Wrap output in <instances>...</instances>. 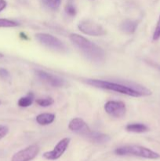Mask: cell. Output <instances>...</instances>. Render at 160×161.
I'll return each mask as SVG.
<instances>
[{"label": "cell", "mask_w": 160, "mask_h": 161, "mask_svg": "<svg viewBox=\"0 0 160 161\" xmlns=\"http://www.w3.org/2000/svg\"><path fill=\"white\" fill-rule=\"evenodd\" d=\"M105 112L115 118H121L125 116L126 107L122 102L119 101H108L104 105Z\"/></svg>", "instance_id": "cell-6"}, {"label": "cell", "mask_w": 160, "mask_h": 161, "mask_svg": "<svg viewBox=\"0 0 160 161\" xmlns=\"http://www.w3.org/2000/svg\"><path fill=\"white\" fill-rule=\"evenodd\" d=\"M69 143H70V138H63L62 140H61V141L56 144V146H55V148L53 150L49 151V152H45V153L43 154V157L49 160H57V159H59L60 157L64 153L66 149L68 147Z\"/></svg>", "instance_id": "cell-7"}, {"label": "cell", "mask_w": 160, "mask_h": 161, "mask_svg": "<svg viewBox=\"0 0 160 161\" xmlns=\"http://www.w3.org/2000/svg\"><path fill=\"white\" fill-rule=\"evenodd\" d=\"M19 24L14 20H9V19L0 18V28H13L18 26Z\"/></svg>", "instance_id": "cell-17"}, {"label": "cell", "mask_w": 160, "mask_h": 161, "mask_svg": "<svg viewBox=\"0 0 160 161\" xmlns=\"http://www.w3.org/2000/svg\"><path fill=\"white\" fill-rule=\"evenodd\" d=\"M125 130L132 133H144L149 130L148 127L144 124L134 123V124H129L125 127Z\"/></svg>", "instance_id": "cell-14"}, {"label": "cell", "mask_w": 160, "mask_h": 161, "mask_svg": "<svg viewBox=\"0 0 160 161\" xmlns=\"http://www.w3.org/2000/svg\"><path fill=\"white\" fill-rule=\"evenodd\" d=\"M47 5L52 9H57L61 3V0H45Z\"/></svg>", "instance_id": "cell-18"}, {"label": "cell", "mask_w": 160, "mask_h": 161, "mask_svg": "<svg viewBox=\"0 0 160 161\" xmlns=\"http://www.w3.org/2000/svg\"><path fill=\"white\" fill-rule=\"evenodd\" d=\"M36 103L42 107H48L53 105L54 103V100L50 97H42V98H39L36 101Z\"/></svg>", "instance_id": "cell-16"}, {"label": "cell", "mask_w": 160, "mask_h": 161, "mask_svg": "<svg viewBox=\"0 0 160 161\" xmlns=\"http://www.w3.org/2000/svg\"><path fill=\"white\" fill-rule=\"evenodd\" d=\"M39 152V146L36 145H31V146H28L25 149L16 153L13 156L11 161H31L38 155Z\"/></svg>", "instance_id": "cell-8"}, {"label": "cell", "mask_w": 160, "mask_h": 161, "mask_svg": "<svg viewBox=\"0 0 160 161\" xmlns=\"http://www.w3.org/2000/svg\"><path fill=\"white\" fill-rule=\"evenodd\" d=\"M86 83L88 85H90L94 87L120 93V94L131 96V97H142V96H148L152 94L151 91H149L147 88L139 86V85L130 86V85H125L122 84V83L100 80H86Z\"/></svg>", "instance_id": "cell-1"}, {"label": "cell", "mask_w": 160, "mask_h": 161, "mask_svg": "<svg viewBox=\"0 0 160 161\" xmlns=\"http://www.w3.org/2000/svg\"><path fill=\"white\" fill-rule=\"evenodd\" d=\"M78 28L84 34L93 36H101L106 34L104 28L97 22L91 20H83L79 22Z\"/></svg>", "instance_id": "cell-5"}, {"label": "cell", "mask_w": 160, "mask_h": 161, "mask_svg": "<svg viewBox=\"0 0 160 161\" xmlns=\"http://www.w3.org/2000/svg\"><path fill=\"white\" fill-rule=\"evenodd\" d=\"M55 119V115L53 113H42L36 116V122L42 126L49 125Z\"/></svg>", "instance_id": "cell-13"}, {"label": "cell", "mask_w": 160, "mask_h": 161, "mask_svg": "<svg viewBox=\"0 0 160 161\" xmlns=\"http://www.w3.org/2000/svg\"><path fill=\"white\" fill-rule=\"evenodd\" d=\"M115 153L119 156H133L141 158L156 160L160 158V155L150 149L140 146H125L117 148Z\"/></svg>", "instance_id": "cell-3"}, {"label": "cell", "mask_w": 160, "mask_h": 161, "mask_svg": "<svg viewBox=\"0 0 160 161\" xmlns=\"http://www.w3.org/2000/svg\"><path fill=\"white\" fill-rule=\"evenodd\" d=\"M65 12L70 17H74L76 14L75 8L72 4H68L65 6Z\"/></svg>", "instance_id": "cell-20"}, {"label": "cell", "mask_w": 160, "mask_h": 161, "mask_svg": "<svg viewBox=\"0 0 160 161\" xmlns=\"http://www.w3.org/2000/svg\"><path fill=\"white\" fill-rule=\"evenodd\" d=\"M0 105H1V101H0Z\"/></svg>", "instance_id": "cell-25"}, {"label": "cell", "mask_w": 160, "mask_h": 161, "mask_svg": "<svg viewBox=\"0 0 160 161\" xmlns=\"http://www.w3.org/2000/svg\"><path fill=\"white\" fill-rule=\"evenodd\" d=\"M68 128L72 131L86 137L91 132L90 128L81 118H74L69 122Z\"/></svg>", "instance_id": "cell-10"}, {"label": "cell", "mask_w": 160, "mask_h": 161, "mask_svg": "<svg viewBox=\"0 0 160 161\" xmlns=\"http://www.w3.org/2000/svg\"><path fill=\"white\" fill-rule=\"evenodd\" d=\"M153 40L156 41L160 39V16H159V18H158V22H157V25L156 27H155V31H154V34H153Z\"/></svg>", "instance_id": "cell-19"}, {"label": "cell", "mask_w": 160, "mask_h": 161, "mask_svg": "<svg viewBox=\"0 0 160 161\" xmlns=\"http://www.w3.org/2000/svg\"><path fill=\"white\" fill-rule=\"evenodd\" d=\"M9 132V128L5 125H0V140L6 136Z\"/></svg>", "instance_id": "cell-22"}, {"label": "cell", "mask_w": 160, "mask_h": 161, "mask_svg": "<svg viewBox=\"0 0 160 161\" xmlns=\"http://www.w3.org/2000/svg\"><path fill=\"white\" fill-rule=\"evenodd\" d=\"M35 38L41 44L53 50L63 52L65 51L67 49L62 41L52 35L46 33H37L35 35Z\"/></svg>", "instance_id": "cell-4"}, {"label": "cell", "mask_w": 160, "mask_h": 161, "mask_svg": "<svg viewBox=\"0 0 160 161\" xmlns=\"http://www.w3.org/2000/svg\"><path fill=\"white\" fill-rule=\"evenodd\" d=\"M3 57H4V55H3V53H0V58H3Z\"/></svg>", "instance_id": "cell-24"}, {"label": "cell", "mask_w": 160, "mask_h": 161, "mask_svg": "<svg viewBox=\"0 0 160 161\" xmlns=\"http://www.w3.org/2000/svg\"><path fill=\"white\" fill-rule=\"evenodd\" d=\"M35 73L41 80H42L53 87H61V86H64L65 85V82L64 80L56 76V75L48 73L45 71L36 70Z\"/></svg>", "instance_id": "cell-9"}, {"label": "cell", "mask_w": 160, "mask_h": 161, "mask_svg": "<svg viewBox=\"0 0 160 161\" xmlns=\"http://www.w3.org/2000/svg\"><path fill=\"white\" fill-rule=\"evenodd\" d=\"M33 102H34V94L32 93H29L28 95L20 97L18 100L17 104L20 107L27 108V107H29L30 105H32Z\"/></svg>", "instance_id": "cell-15"}, {"label": "cell", "mask_w": 160, "mask_h": 161, "mask_svg": "<svg viewBox=\"0 0 160 161\" xmlns=\"http://www.w3.org/2000/svg\"><path fill=\"white\" fill-rule=\"evenodd\" d=\"M86 138L92 142L96 143V144H104V143L108 142L111 139L109 135L99 133V132L92 131V130Z\"/></svg>", "instance_id": "cell-11"}, {"label": "cell", "mask_w": 160, "mask_h": 161, "mask_svg": "<svg viewBox=\"0 0 160 161\" xmlns=\"http://www.w3.org/2000/svg\"><path fill=\"white\" fill-rule=\"evenodd\" d=\"M137 28V23L134 20H125L121 24L120 28L123 32L126 34H133Z\"/></svg>", "instance_id": "cell-12"}, {"label": "cell", "mask_w": 160, "mask_h": 161, "mask_svg": "<svg viewBox=\"0 0 160 161\" xmlns=\"http://www.w3.org/2000/svg\"><path fill=\"white\" fill-rule=\"evenodd\" d=\"M69 38L72 43L82 52L86 59L97 64H100L104 62L105 53L101 47L75 33L70 34Z\"/></svg>", "instance_id": "cell-2"}, {"label": "cell", "mask_w": 160, "mask_h": 161, "mask_svg": "<svg viewBox=\"0 0 160 161\" xmlns=\"http://www.w3.org/2000/svg\"><path fill=\"white\" fill-rule=\"evenodd\" d=\"M0 77L4 80H9V78H10V74H9V71L7 69L0 68Z\"/></svg>", "instance_id": "cell-21"}, {"label": "cell", "mask_w": 160, "mask_h": 161, "mask_svg": "<svg viewBox=\"0 0 160 161\" xmlns=\"http://www.w3.org/2000/svg\"><path fill=\"white\" fill-rule=\"evenodd\" d=\"M6 5H7V3L5 0H0V12L6 7Z\"/></svg>", "instance_id": "cell-23"}]
</instances>
